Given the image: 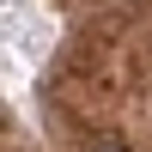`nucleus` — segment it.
<instances>
[{
	"mask_svg": "<svg viewBox=\"0 0 152 152\" xmlns=\"http://www.w3.org/2000/svg\"><path fill=\"white\" fill-rule=\"evenodd\" d=\"M97 152H128V146H122V140H110V146H97Z\"/></svg>",
	"mask_w": 152,
	"mask_h": 152,
	"instance_id": "obj_1",
	"label": "nucleus"
}]
</instances>
